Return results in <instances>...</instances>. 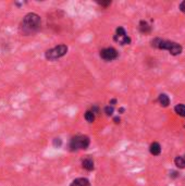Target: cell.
Wrapping results in <instances>:
<instances>
[{
    "mask_svg": "<svg viewBox=\"0 0 185 186\" xmlns=\"http://www.w3.org/2000/svg\"><path fill=\"white\" fill-rule=\"evenodd\" d=\"M127 36L126 35V32H125V30L123 27H118L117 28V34L116 36H114V40H117V39L119 38H122V37H125Z\"/></svg>",
    "mask_w": 185,
    "mask_h": 186,
    "instance_id": "13",
    "label": "cell"
},
{
    "mask_svg": "<svg viewBox=\"0 0 185 186\" xmlns=\"http://www.w3.org/2000/svg\"><path fill=\"white\" fill-rule=\"evenodd\" d=\"M97 2L99 3L100 6H102V7H105V8L108 7V6H110V5H111V1H109V0H108V1H97Z\"/></svg>",
    "mask_w": 185,
    "mask_h": 186,
    "instance_id": "16",
    "label": "cell"
},
{
    "mask_svg": "<svg viewBox=\"0 0 185 186\" xmlns=\"http://www.w3.org/2000/svg\"><path fill=\"white\" fill-rule=\"evenodd\" d=\"M183 158H184V160H185V156H184V157H183Z\"/></svg>",
    "mask_w": 185,
    "mask_h": 186,
    "instance_id": "20",
    "label": "cell"
},
{
    "mask_svg": "<svg viewBox=\"0 0 185 186\" xmlns=\"http://www.w3.org/2000/svg\"><path fill=\"white\" fill-rule=\"evenodd\" d=\"M113 111H114V108L112 106H107L106 108H105V113H106L107 115H112Z\"/></svg>",
    "mask_w": 185,
    "mask_h": 186,
    "instance_id": "15",
    "label": "cell"
},
{
    "mask_svg": "<svg viewBox=\"0 0 185 186\" xmlns=\"http://www.w3.org/2000/svg\"><path fill=\"white\" fill-rule=\"evenodd\" d=\"M153 46L157 47V48H160V49L168 50L171 55H173V56H178L182 52V46L179 45L178 43H174V41L161 40V39L157 38L153 41Z\"/></svg>",
    "mask_w": 185,
    "mask_h": 186,
    "instance_id": "2",
    "label": "cell"
},
{
    "mask_svg": "<svg viewBox=\"0 0 185 186\" xmlns=\"http://www.w3.org/2000/svg\"><path fill=\"white\" fill-rule=\"evenodd\" d=\"M174 111L181 117H185V105H182V103L176 105L175 108H174Z\"/></svg>",
    "mask_w": 185,
    "mask_h": 186,
    "instance_id": "11",
    "label": "cell"
},
{
    "mask_svg": "<svg viewBox=\"0 0 185 186\" xmlns=\"http://www.w3.org/2000/svg\"><path fill=\"white\" fill-rule=\"evenodd\" d=\"M82 165L83 168L87 171H92L94 170V161H92V158H86L82 161Z\"/></svg>",
    "mask_w": 185,
    "mask_h": 186,
    "instance_id": "7",
    "label": "cell"
},
{
    "mask_svg": "<svg viewBox=\"0 0 185 186\" xmlns=\"http://www.w3.org/2000/svg\"><path fill=\"white\" fill-rule=\"evenodd\" d=\"M174 162H175V165L178 168H180V169L185 168V160L183 157H176V158L174 159Z\"/></svg>",
    "mask_w": 185,
    "mask_h": 186,
    "instance_id": "14",
    "label": "cell"
},
{
    "mask_svg": "<svg viewBox=\"0 0 185 186\" xmlns=\"http://www.w3.org/2000/svg\"><path fill=\"white\" fill-rule=\"evenodd\" d=\"M139 30H141L142 33H145V34H147V33L150 32V26L148 25L147 22H145V21H142L141 23H139Z\"/></svg>",
    "mask_w": 185,
    "mask_h": 186,
    "instance_id": "10",
    "label": "cell"
},
{
    "mask_svg": "<svg viewBox=\"0 0 185 186\" xmlns=\"http://www.w3.org/2000/svg\"><path fill=\"white\" fill-rule=\"evenodd\" d=\"M84 118H85V120L87 122H89V123H92V122L95 121V113L92 112V110H87L85 112V115H84Z\"/></svg>",
    "mask_w": 185,
    "mask_h": 186,
    "instance_id": "12",
    "label": "cell"
},
{
    "mask_svg": "<svg viewBox=\"0 0 185 186\" xmlns=\"http://www.w3.org/2000/svg\"><path fill=\"white\" fill-rule=\"evenodd\" d=\"M71 186H90V183L87 179H84V177H79V179L74 180L72 182Z\"/></svg>",
    "mask_w": 185,
    "mask_h": 186,
    "instance_id": "6",
    "label": "cell"
},
{
    "mask_svg": "<svg viewBox=\"0 0 185 186\" xmlns=\"http://www.w3.org/2000/svg\"><path fill=\"white\" fill-rule=\"evenodd\" d=\"M40 26H42V19H40V16L38 14L31 12V13L26 14L23 18V20L21 21L18 30H20V33L22 35L28 36V35L36 33L40 28Z\"/></svg>",
    "mask_w": 185,
    "mask_h": 186,
    "instance_id": "1",
    "label": "cell"
},
{
    "mask_svg": "<svg viewBox=\"0 0 185 186\" xmlns=\"http://www.w3.org/2000/svg\"><path fill=\"white\" fill-rule=\"evenodd\" d=\"M113 121L116 122V123H120V118H118V117H116L113 119Z\"/></svg>",
    "mask_w": 185,
    "mask_h": 186,
    "instance_id": "18",
    "label": "cell"
},
{
    "mask_svg": "<svg viewBox=\"0 0 185 186\" xmlns=\"http://www.w3.org/2000/svg\"><path fill=\"white\" fill-rule=\"evenodd\" d=\"M180 10L183 12H185V1H183V2L180 3Z\"/></svg>",
    "mask_w": 185,
    "mask_h": 186,
    "instance_id": "17",
    "label": "cell"
},
{
    "mask_svg": "<svg viewBox=\"0 0 185 186\" xmlns=\"http://www.w3.org/2000/svg\"><path fill=\"white\" fill-rule=\"evenodd\" d=\"M68 52V46L67 45H58L56 46L55 48L49 49L45 52V57H46L47 60H57L59 58L63 57L64 55H67Z\"/></svg>",
    "mask_w": 185,
    "mask_h": 186,
    "instance_id": "4",
    "label": "cell"
},
{
    "mask_svg": "<svg viewBox=\"0 0 185 186\" xmlns=\"http://www.w3.org/2000/svg\"><path fill=\"white\" fill-rule=\"evenodd\" d=\"M89 146V137L86 135L74 136L70 142V150L75 151L80 149H86Z\"/></svg>",
    "mask_w": 185,
    "mask_h": 186,
    "instance_id": "3",
    "label": "cell"
},
{
    "mask_svg": "<svg viewBox=\"0 0 185 186\" xmlns=\"http://www.w3.org/2000/svg\"><path fill=\"white\" fill-rule=\"evenodd\" d=\"M149 150H150L151 155H154V156H158V155H160V152H161V146H160L158 143H153V144L150 145Z\"/></svg>",
    "mask_w": 185,
    "mask_h": 186,
    "instance_id": "8",
    "label": "cell"
},
{
    "mask_svg": "<svg viewBox=\"0 0 185 186\" xmlns=\"http://www.w3.org/2000/svg\"><path fill=\"white\" fill-rule=\"evenodd\" d=\"M159 102H160V105H161L162 107H168V106H169V103H170L169 97L166 96V94H161L159 96Z\"/></svg>",
    "mask_w": 185,
    "mask_h": 186,
    "instance_id": "9",
    "label": "cell"
},
{
    "mask_svg": "<svg viewBox=\"0 0 185 186\" xmlns=\"http://www.w3.org/2000/svg\"><path fill=\"white\" fill-rule=\"evenodd\" d=\"M99 55L101 59L106 60V61H112V60H116L118 58V51L112 47H109V48L102 49Z\"/></svg>",
    "mask_w": 185,
    "mask_h": 186,
    "instance_id": "5",
    "label": "cell"
},
{
    "mask_svg": "<svg viewBox=\"0 0 185 186\" xmlns=\"http://www.w3.org/2000/svg\"><path fill=\"white\" fill-rule=\"evenodd\" d=\"M117 102V100H116V99H112V100H111V102L110 103H116Z\"/></svg>",
    "mask_w": 185,
    "mask_h": 186,
    "instance_id": "19",
    "label": "cell"
}]
</instances>
